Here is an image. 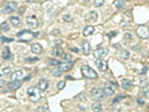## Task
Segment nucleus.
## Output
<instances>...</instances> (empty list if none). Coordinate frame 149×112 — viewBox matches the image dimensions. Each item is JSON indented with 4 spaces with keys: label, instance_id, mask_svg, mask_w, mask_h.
<instances>
[{
    "label": "nucleus",
    "instance_id": "5701e85b",
    "mask_svg": "<svg viewBox=\"0 0 149 112\" xmlns=\"http://www.w3.org/2000/svg\"><path fill=\"white\" fill-rule=\"evenodd\" d=\"M89 19H90V21L91 22H96L97 21V19H98V13H97V11H90V13H89Z\"/></svg>",
    "mask_w": 149,
    "mask_h": 112
},
{
    "label": "nucleus",
    "instance_id": "e433bc0d",
    "mask_svg": "<svg viewBox=\"0 0 149 112\" xmlns=\"http://www.w3.org/2000/svg\"><path fill=\"white\" fill-rule=\"evenodd\" d=\"M117 36V33H116V32H110V33H109V34H108V36H109V38H114V36Z\"/></svg>",
    "mask_w": 149,
    "mask_h": 112
},
{
    "label": "nucleus",
    "instance_id": "aec40b11",
    "mask_svg": "<svg viewBox=\"0 0 149 112\" xmlns=\"http://www.w3.org/2000/svg\"><path fill=\"white\" fill-rule=\"evenodd\" d=\"M64 54V50L61 48L60 46H55V48L53 49V55L55 56H63Z\"/></svg>",
    "mask_w": 149,
    "mask_h": 112
},
{
    "label": "nucleus",
    "instance_id": "a211bd4d",
    "mask_svg": "<svg viewBox=\"0 0 149 112\" xmlns=\"http://www.w3.org/2000/svg\"><path fill=\"white\" fill-rule=\"evenodd\" d=\"M122 87L125 90H130L132 87V81L130 78H124L122 80Z\"/></svg>",
    "mask_w": 149,
    "mask_h": 112
},
{
    "label": "nucleus",
    "instance_id": "a19ab883",
    "mask_svg": "<svg viewBox=\"0 0 149 112\" xmlns=\"http://www.w3.org/2000/svg\"><path fill=\"white\" fill-rule=\"evenodd\" d=\"M124 38H128V39H131V35H130V34H129V33H128V34H126V35H125V36H124Z\"/></svg>",
    "mask_w": 149,
    "mask_h": 112
},
{
    "label": "nucleus",
    "instance_id": "473e14b6",
    "mask_svg": "<svg viewBox=\"0 0 149 112\" xmlns=\"http://www.w3.org/2000/svg\"><path fill=\"white\" fill-rule=\"evenodd\" d=\"M1 41L3 42V43H8V42H12L13 41V38H6V36H1Z\"/></svg>",
    "mask_w": 149,
    "mask_h": 112
},
{
    "label": "nucleus",
    "instance_id": "2eb2a0df",
    "mask_svg": "<svg viewBox=\"0 0 149 112\" xmlns=\"http://www.w3.org/2000/svg\"><path fill=\"white\" fill-rule=\"evenodd\" d=\"M103 92H104V94L106 95H113L115 94V90H114L112 86L109 85V84H105L104 86H103Z\"/></svg>",
    "mask_w": 149,
    "mask_h": 112
},
{
    "label": "nucleus",
    "instance_id": "6e6552de",
    "mask_svg": "<svg viewBox=\"0 0 149 112\" xmlns=\"http://www.w3.org/2000/svg\"><path fill=\"white\" fill-rule=\"evenodd\" d=\"M73 64H74V62H73V61L62 63L60 66H59V69L62 70V71H69V70L73 67Z\"/></svg>",
    "mask_w": 149,
    "mask_h": 112
},
{
    "label": "nucleus",
    "instance_id": "bb28decb",
    "mask_svg": "<svg viewBox=\"0 0 149 112\" xmlns=\"http://www.w3.org/2000/svg\"><path fill=\"white\" fill-rule=\"evenodd\" d=\"M62 73H63V71L60 70L59 68H58V69L51 70V75L54 76V77H61V76H62Z\"/></svg>",
    "mask_w": 149,
    "mask_h": 112
},
{
    "label": "nucleus",
    "instance_id": "0eeeda50",
    "mask_svg": "<svg viewBox=\"0 0 149 112\" xmlns=\"http://www.w3.org/2000/svg\"><path fill=\"white\" fill-rule=\"evenodd\" d=\"M17 8V3L16 2H8L6 4L5 8H3V13H10L16 10Z\"/></svg>",
    "mask_w": 149,
    "mask_h": 112
},
{
    "label": "nucleus",
    "instance_id": "09e8293b",
    "mask_svg": "<svg viewBox=\"0 0 149 112\" xmlns=\"http://www.w3.org/2000/svg\"><path fill=\"white\" fill-rule=\"evenodd\" d=\"M59 43H62V40H56V44H59Z\"/></svg>",
    "mask_w": 149,
    "mask_h": 112
},
{
    "label": "nucleus",
    "instance_id": "c03bdc74",
    "mask_svg": "<svg viewBox=\"0 0 149 112\" xmlns=\"http://www.w3.org/2000/svg\"><path fill=\"white\" fill-rule=\"evenodd\" d=\"M27 61H38V58H35V59H31V58H28Z\"/></svg>",
    "mask_w": 149,
    "mask_h": 112
},
{
    "label": "nucleus",
    "instance_id": "c9c22d12",
    "mask_svg": "<svg viewBox=\"0 0 149 112\" xmlns=\"http://www.w3.org/2000/svg\"><path fill=\"white\" fill-rule=\"evenodd\" d=\"M123 98H124V96H123V95H118L117 97H116L115 99H114L113 103H114V104H115V103H117V102H119L121 99H123Z\"/></svg>",
    "mask_w": 149,
    "mask_h": 112
},
{
    "label": "nucleus",
    "instance_id": "72a5a7b5",
    "mask_svg": "<svg viewBox=\"0 0 149 112\" xmlns=\"http://www.w3.org/2000/svg\"><path fill=\"white\" fill-rule=\"evenodd\" d=\"M63 19L64 20V22H73V18L70 16V15H64V17H63Z\"/></svg>",
    "mask_w": 149,
    "mask_h": 112
},
{
    "label": "nucleus",
    "instance_id": "2f4dec72",
    "mask_svg": "<svg viewBox=\"0 0 149 112\" xmlns=\"http://www.w3.org/2000/svg\"><path fill=\"white\" fill-rule=\"evenodd\" d=\"M1 28H2V30H3L4 32H7L9 30V26H8L7 22H4L3 24H1Z\"/></svg>",
    "mask_w": 149,
    "mask_h": 112
},
{
    "label": "nucleus",
    "instance_id": "4be33fe9",
    "mask_svg": "<svg viewBox=\"0 0 149 112\" xmlns=\"http://www.w3.org/2000/svg\"><path fill=\"white\" fill-rule=\"evenodd\" d=\"M147 86H148V81H147V80H146V78H140V87L143 88V89H146Z\"/></svg>",
    "mask_w": 149,
    "mask_h": 112
},
{
    "label": "nucleus",
    "instance_id": "7ed1b4c3",
    "mask_svg": "<svg viewBox=\"0 0 149 112\" xmlns=\"http://www.w3.org/2000/svg\"><path fill=\"white\" fill-rule=\"evenodd\" d=\"M81 72L86 78H90V80H94V78H96L98 77V74L96 73L95 71H94L91 67L89 66H87V64L82 66Z\"/></svg>",
    "mask_w": 149,
    "mask_h": 112
},
{
    "label": "nucleus",
    "instance_id": "f03ea898",
    "mask_svg": "<svg viewBox=\"0 0 149 112\" xmlns=\"http://www.w3.org/2000/svg\"><path fill=\"white\" fill-rule=\"evenodd\" d=\"M27 94L32 102H37L41 98L40 90L38 89V87H35V86H31L27 89Z\"/></svg>",
    "mask_w": 149,
    "mask_h": 112
},
{
    "label": "nucleus",
    "instance_id": "c85d7f7f",
    "mask_svg": "<svg viewBox=\"0 0 149 112\" xmlns=\"http://www.w3.org/2000/svg\"><path fill=\"white\" fill-rule=\"evenodd\" d=\"M104 4V0H94V6L97 8L102 7Z\"/></svg>",
    "mask_w": 149,
    "mask_h": 112
},
{
    "label": "nucleus",
    "instance_id": "f704fd0d",
    "mask_svg": "<svg viewBox=\"0 0 149 112\" xmlns=\"http://www.w3.org/2000/svg\"><path fill=\"white\" fill-rule=\"evenodd\" d=\"M3 72V75H6V76H7V75H9L10 74V71H11V69L9 68V67H5V68H3V70H2Z\"/></svg>",
    "mask_w": 149,
    "mask_h": 112
},
{
    "label": "nucleus",
    "instance_id": "1a4fd4ad",
    "mask_svg": "<svg viewBox=\"0 0 149 112\" xmlns=\"http://www.w3.org/2000/svg\"><path fill=\"white\" fill-rule=\"evenodd\" d=\"M37 87H38L40 91L45 92L48 89V87H49V81L45 80V78H41L38 81V83H37Z\"/></svg>",
    "mask_w": 149,
    "mask_h": 112
},
{
    "label": "nucleus",
    "instance_id": "20e7f679",
    "mask_svg": "<svg viewBox=\"0 0 149 112\" xmlns=\"http://www.w3.org/2000/svg\"><path fill=\"white\" fill-rule=\"evenodd\" d=\"M90 94L92 96L93 99H95L96 101H103L104 100V92L102 91L100 88H93L90 91Z\"/></svg>",
    "mask_w": 149,
    "mask_h": 112
},
{
    "label": "nucleus",
    "instance_id": "4468645a",
    "mask_svg": "<svg viewBox=\"0 0 149 112\" xmlns=\"http://www.w3.org/2000/svg\"><path fill=\"white\" fill-rule=\"evenodd\" d=\"M82 50H83V53L85 55H89V52H90V45L88 41H83L82 42Z\"/></svg>",
    "mask_w": 149,
    "mask_h": 112
},
{
    "label": "nucleus",
    "instance_id": "423d86ee",
    "mask_svg": "<svg viewBox=\"0 0 149 112\" xmlns=\"http://www.w3.org/2000/svg\"><path fill=\"white\" fill-rule=\"evenodd\" d=\"M108 54V49L107 48H100L93 52V55L96 59H102L103 57Z\"/></svg>",
    "mask_w": 149,
    "mask_h": 112
},
{
    "label": "nucleus",
    "instance_id": "58836bf2",
    "mask_svg": "<svg viewBox=\"0 0 149 112\" xmlns=\"http://www.w3.org/2000/svg\"><path fill=\"white\" fill-rule=\"evenodd\" d=\"M144 95H145L146 98H149V92L148 91H144Z\"/></svg>",
    "mask_w": 149,
    "mask_h": 112
},
{
    "label": "nucleus",
    "instance_id": "37998d69",
    "mask_svg": "<svg viewBox=\"0 0 149 112\" xmlns=\"http://www.w3.org/2000/svg\"><path fill=\"white\" fill-rule=\"evenodd\" d=\"M31 80V77H30V76H27V77L25 78L23 80H24V81H27V80Z\"/></svg>",
    "mask_w": 149,
    "mask_h": 112
},
{
    "label": "nucleus",
    "instance_id": "ddd939ff",
    "mask_svg": "<svg viewBox=\"0 0 149 112\" xmlns=\"http://www.w3.org/2000/svg\"><path fill=\"white\" fill-rule=\"evenodd\" d=\"M21 80L11 81L10 83H8V89L11 90V91H16V90H18L19 88L21 87Z\"/></svg>",
    "mask_w": 149,
    "mask_h": 112
},
{
    "label": "nucleus",
    "instance_id": "7c9ffc66",
    "mask_svg": "<svg viewBox=\"0 0 149 112\" xmlns=\"http://www.w3.org/2000/svg\"><path fill=\"white\" fill-rule=\"evenodd\" d=\"M64 86H65V81H59V82H58V83H57V89H58V90H63V89H64Z\"/></svg>",
    "mask_w": 149,
    "mask_h": 112
},
{
    "label": "nucleus",
    "instance_id": "79ce46f5",
    "mask_svg": "<svg viewBox=\"0 0 149 112\" xmlns=\"http://www.w3.org/2000/svg\"><path fill=\"white\" fill-rule=\"evenodd\" d=\"M52 33H53L54 35H59V34H60L61 32H60V31H59V30H54V31H53V32H52Z\"/></svg>",
    "mask_w": 149,
    "mask_h": 112
},
{
    "label": "nucleus",
    "instance_id": "9b49d317",
    "mask_svg": "<svg viewBox=\"0 0 149 112\" xmlns=\"http://www.w3.org/2000/svg\"><path fill=\"white\" fill-rule=\"evenodd\" d=\"M95 64L97 66V67H98L99 70H101V71H105V70L107 69V63L105 62V61L98 59L95 62Z\"/></svg>",
    "mask_w": 149,
    "mask_h": 112
},
{
    "label": "nucleus",
    "instance_id": "49530a36",
    "mask_svg": "<svg viewBox=\"0 0 149 112\" xmlns=\"http://www.w3.org/2000/svg\"><path fill=\"white\" fill-rule=\"evenodd\" d=\"M23 10H24V8H20V11H19V13H20V14L23 13Z\"/></svg>",
    "mask_w": 149,
    "mask_h": 112
},
{
    "label": "nucleus",
    "instance_id": "dca6fc26",
    "mask_svg": "<svg viewBox=\"0 0 149 112\" xmlns=\"http://www.w3.org/2000/svg\"><path fill=\"white\" fill-rule=\"evenodd\" d=\"M42 46L38 44V43H35V44H33L32 46V52L36 53V54H40V53L42 52Z\"/></svg>",
    "mask_w": 149,
    "mask_h": 112
},
{
    "label": "nucleus",
    "instance_id": "c756f323",
    "mask_svg": "<svg viewBox=\"0 0 149 112\" xmlns=\"http://www.w3.org/2000/svg\"><path fill=\"white\" fill-rule=\"evenodd\" d=\"M49 64H50V66H60L61 62L60 61H58V60H54V59H51L49 61Z\"/></svg>",
    "mask_w": 149,
    "mask_h": 112
},
{
    "label": "nucleus",
    "instance_id": "f8f14e48",
    "mask_svg": "<svg viewBox=\"0 0 149 112\" xmlns=\"http://www.w3.org/2000/svg\"><path fill=\"white\" fill-rule=\"evenodd\" d=\"M22 71L21 70H17V71H15L13 73L11 74V80L12 81H17V80H20L21 78H22Z\"/></svg>",
    "mask_w": 149,
    "mask_h": 112
},
{
    "label": "nucleus",
    "instance_id": "8fccbe9b",
    "mask_svg": "<svg viewBox=\"0 0 149 112\" xmlns=\"http://www.w3.org/2000/svg\"><path fill=\"white\" fill-rule=\"evenodd\" d=\"M67 78V80H73V78H72L70 77V76H68V77L66 76V78Z\"/></svg>",
    "mask_w": 149,
    "mask_h": 112
},
{
    "label": "nucleus",
    "instance_id": "ea45409f",
    "mask_svg": "<svg viewBox=\"0 0 149 112\" xmlns=\"http://www.w3.org/2000/svg\"><path fill=\"white\" fill-rule=\"evenodd\" d=\"M137 103H138L139 105H144L145 104V102L143 101V100H141V99H137Z\"/></svg>",
    "mask_w": 149,
    "mask_h": 112
},
{
    "label": "nucleus",
    "instance_id": "393cba45",
    "mask_svg": "<svg viewBox=\"0 0 149 112\" xmlns=\"http://www.w3.org/2000/svg\"><path fill=\"white\" fill-rule=\"evenodd\" d=\"M9 21H10V22L13 25H15V26H17V25H19V24H20V19H19V17H15V16H12V17L9 18Z\"/></svg>",
    "mask_w": 149,
    "mask_h": 112
},
{
    "label": "nucleus",
    "instance_id": "39448f33",
    "mask_svg": "<svg viewBox=\"0 0 149 112\" xmlns=\"http://www.w3.org/2000/svg\"><path fill=\"white\" fill-rule=\"evenodd\" d=\"M136 34L138 35V36H140L141 38H149V28L146 25H141L137 28L136 30Z\"/></svg>",
    "mask_w": 149,
    "mask_h": 112
},
{
    "label": "nucleus",
    "instance_id": "a18cd8bd",
    "mask_svg": "<svg viewBox=\"0 0 149 112\" xmlns=\"http://www.w3.org/2000/svg\"><path fill=\"white\" fill-rule=\"evenodd\" d=\"M71 50H73V52H78L77 48H71Z\"/></svg>",
    "mask_w": 149,
    "mask_h": 112
},
{
    "label": "nucleus",
    "instance_id": "cd10ccee",
    "mask_svg": "<svg viewBox=\"0 0 149 112\" xmlns=\"http://www.w3.org/2000/svg\"><path fill=\"white\" fill-rule=\"evenodd\" d=\"M62 58H63V60L66 61V62H70L72 60V56L71 54H69V53H64L63 56H62Z\"/></svg>",
    "mask_w": 149,
    "mask_h": 112
},
{
    "label": "nucleus",
    "instance_id": "412c9836",
    "mask_svg": "<svg viewBox=\"0 0 149 112\" xmlns=\"http://www.w3.org/2000/svg\"><path fill=\"white\" fill-rule=\"evenodd\" d=\"M93 112H101L102 111V105L100 103H94L91 106Z\"/></svg>",
    "mask_w": 149,
    "mask_h": 112
},
{
    "label": "nucleus",
    "instance_id": "6ab92c4d",
    "mask_svg": "<svg viewBox=\"0 0 149 112\" xmlns=\"http://www.w3.org/2000/svg\"><path fill=\"white\" fill-rule=\"evenodd\" d=\"M2 57H3V59H6V60H8L11 58V52L8 47L4 48V50H2Z\"/></svg>",
    "mask_w": 149,
    "mask_h": 112
},
{
    "label": "nucleus",
    "instance_id": "a878e982",
    "mask_svg": "<svg viewBox=\"0 0 149 112\" xmlns=\"http://www.w3.org/2000/svg\"><path fill=\"white\" fill-rule=\"evenodd\" d=\"M130 56H131V52H130V50H124L121 53V57L124 60H128L130 58Z\"/></svg>",
    "mask_w": 149,
    "mask_h": 112
},
{
    "label": "nucleus",
    "instance_id": "4c0bfd02",
    "mask_svg": "<svg viewBox=\"0 0 149 112\" xmlns=\"http://www.w3.org/2000/svg\"><path fill=\"white\" fill-rule=\"evenodd\" d=\"M147 69H148V68H147V66H145V67H144V68L142 69V71H141V75H145V74L146 73V71H147Z\"/></svg>",
    "mask_w": 149,
    "mask_h": 112
},
{
    "label": "nucleus",
    "instance_id": "f3484780",
    "mask_svg": "<svg viewBox=\"0 0 149 112\" xmlns=\"http://www.w3.org/2000/svg\"><path fill=\"white\" fill-rule=\"evenodd\" d=\"M93 32H94V27L91 26V25H88V26H86L84 28V30H83V35L84 36H89L92 35Z\"/></svg>",
    "mask_w": 149,
    "mask_h": 112
},
{
    "label": "nucleus",
    "instance_id": "b1692460",
    "mask_svg": "<svg viewBox=\"0 0 149 112\" xmlns=\"http://www.w3.org/2000/svg\"><path fill=\"white\" fill-rule=\"evenodd\" d=\"M114 4H115V6L117 7V10H122L123 7H124V2H123L122 0H116V1L114 2Z\"/></svg>",
    "mask_w": 149,
    "mask_h": 112
},
{
    "label": "nucleus",
    "instance_id": "9d476101",
    "mask_svg": "<svg viewBox=\"0 0 149 112\" xmlns=\"http://www.w3.org/2000/svg\"><path fill=\"white\" fill-rule=\"evenodd\" d=\"M27 24L32 28H36L38 26V22H37V19H36V17L35 15L27 18Z\"/></svg>",
    "mask_w": 149,
    "mask_h": 112
},
{
    "label": "nucleus",
    "instance_id": "f257e3e1",
    "mask_svg": "<svg viewBox=\"0 0 149 112\" xmlns=\"http://www.w3.org/2000/svg\"><path fill=\"white\" fill-rule=\"evenodd\" d=\"M38 32L37 33H33L32 31H30V30H22V31H20L17 34V38H20L21 41H24V42H27V41H30V40H32L34 38H37L38 36Z\"/></svg>",
    "mask_w": 149,
    "mask_h": 112
},
{
    "label": "nucleus",
    "instance_id": "de8ad7c7",
    "mask_svg": "<svg viewBox=\"0 0 149 112\" xmlns=\"http://www.w3.org/2000/svg\"><path fill=\"white\" fill-rule=\"evenodd\" d=\"M3 84H4L3 80H0V86H3Z\"/></svg>",
    "mask_w": 149,
    "mask_h": 112
}]
</instances>
